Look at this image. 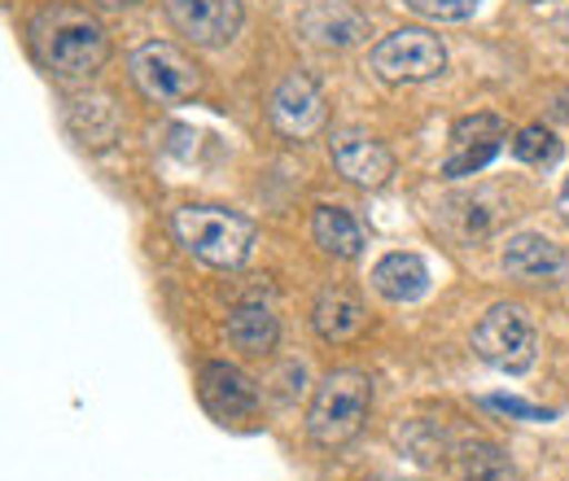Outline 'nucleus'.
<instances>
[{"mask_svg": "<svg viewBox=\"0 0 569 481\" xmlns=\"http://www.w3.org/2000/svg\"><path fill=\"white\" fill-rule=\"evenodd\" d=\"M403 4L421 18H433V22H465L478 9V0H403Z\"/></svg>", "mask_w": 569, "mask_h": 481, "instance_id": "21", "label": "nucleus"}, {"mask_svg": "<svg viewBox=\"0 0 569 481\" xmlns=\"http://www.w3.org/2000/svg\"><path fill=\"white\" fill-rule=\"evenodd\" d=\"M132 79L141 88L149 101L158 106H180L198 92V67L167 40H149L132 53Z\"/></svg>", "mask_w": 569, "mask_h": 481, "instance_id": "6", "label": "nucleus"}, {"mask_svg": "<svg viewBox=\"0 0 569 481\" xmlns=\"http://www.w3.org/2000/svg\"><path fill=\"white\" fill-rule=\"evenodd\" d=\"M329 153H333L338 176L359 189H381L395 176V153L368 132H338L329 140Z\"/></svg>", "mask_w": 569, "mask_h": 481, "instance_id": "9", "label": "nucleus"}, {"mask_svg": "<svg viewBox=\"0 0 569 481\" xmlns=\"http://www.w3.org/2000/svg\"><path fill=\"white\" fill-rule=\"evenodd\" d=\"M298 22H302V31H307L311 40L338 44V49L363 40V31H368V18L359 13L356 4H347V0H320V4H311Z\"/></svg>", "mask_w": 569, "mask_h": 481, "instance_id": "12", "label": "nucleus"}, {"mask_svg": "<svg viewBox=\"0 0 569 481\" xmlns=\"http://www.w3.org/2000/svg\"><path fill=\"white\" fill-rule=\"evenodd\" d=\"M277 338H281V329H277V315L268 307H237L228 320V342L246 354H268Z\"/></svg>", "mask_w": 569, "mask_h": 481, "instance_id": "16", "label": "nucleus"}, {"mask_svg": "<svg viewBox=\"0 0 569 481\" xmlns=\"http://www.w3.org/2000/svg\"><path fill=\"white\" fill-rule=\"evenodd\" d=\"M503 137V119L499 114H473V119H460L451 128V144H473V140H499Z\"/></svg>", "mask_w": 569, "mask_h": 481, "instance_id": "22", "label": "nucleus"}, {"mask_svg": "<svg viewBox=\"0 0 569 481\" xmlns=\"http://www.w3.org/2000/svg\"><path fill=\"white\" fill-rule=\"evenodd\" d=\"M473 350L499 372H526L535 363V350H539L535 320L517 302H499L473 329Z\"/></svg>", "mask_w": 569, "mask_h": 481, "instance_id": "5", "label": "nucleus"}, {"mask_svg": "<svg viewBox=\"0 0 569 481\" xmlns=\"http://www.w3.org/2000/svg\"><path fill=\"white\" fill-rule=\"evenodd\" d=\"M71 128L83 144H110L114 132H119V119H114L110 101H74Z\"/></svg>", "mask_w": 569, "mask_h": 481, "instance_id": "18", "label": "nucleus"}, {"mask_svg": "<svg viewBox=\"0 0 569 481\" xmlns=\"http://www.w3.org/2000/svg\"><path fill=\"white\" fill-rule=\"evenodd\" d=\"M487 408L503 415H521V420H552V412H539V408H530L521 399H487Z\"/></svg>", "mask_w": 569, "mask_h": 481, "instance_id": "23", "label": "nucleus"}, {"mask_svg": "<svg viewBox=\"0 0 569 481\" xmlns=\"http://www.w3.org/2000/svg\"><path fill=\"white\" fill-rule=\"evenodd\" d=\"M101 4H132V0H101Z\"/></svg>", "mask_w": 569, "mask_h": 481, "instance_id": "26", "label": "nucleus"}, {"mask_svg": "<svg viewBox=\"0 0 569 481\" xmlns=\"http://www.w3.org/2000/svg\"><path fill=\"white\" fill-rule=\"evenodd\" d=\"M311 324L325 342H351L359 329H363V302H359L351 289H325L316 298V311H311Z\"/></svg>", "mask_w": 569, "mask_h": 481, "instance_id": "13", "label": "nucleus"}, {"mask_svg": "<svg viewBox=\"0 0 569 481\" xmlns=\"http://www.w3.org/2000/svg\"><path fill=\"white\" fill-rule=\"evenodd\" d=\"M512 153H517L526 167H557V158H561V140H557L552 128L530 123V128H521V132H517Z\"/></svg>", "mask_w": 569, "mask_h": 481, "instance_id": "19", "label": "nucleus"}, {"mask_svg": "<svg viewBox=\"0 0 569 481\" xmlns=\"http://www.w3.org/2000/svg\"><path fill=\"white\" fill-rule=\"evenodd\" d=\"M456 473L460 481H512V464L491 442H465L456 451Z\"/></svg>", "mask_w": 569, "mask_h": 481, "instance_id": "17", "label": "nucleus"}, {"mask_svg": "<svg viewBox=\"0 0 569 481\" xmlns=\"http://www.w3.org/2000/svg\"><path fill=\"white\" fill-rule=\"evenodd\" d=\"M272 128L289 140H302L311 137V132H320V123H325V92L316 88V79L311 74H284L281 83H277V92H272Z\"/></svg>", "mask_w": 569, "mask_h": 481, "instance_id": "8", "label": "nucleus"}, {"mask_svg": "<svg viewBox=\"0 0 569 481\" xmlns=\"http://www.w3.org/2000/svg\"><path fill=\"white\" fill-rule=\"evenodd\" d=\"M372 70L386 83H426L447 70V49L426 27H403L372 44Z\"/></svg>", "mask_w": 569, "mask_h": 481, "instance_id": "4", "label": "nucleus"}, {"mask_svg": "<svg viewBox=\"0 0 569 481\" xmlns=\"http://www.w3.org/2000/svg\"><path fill=\"white\" fill-rule=\"evenodd\" d=\"M499 153V140H473V144H460L447 162H442V176H451V180H465V176H478L491 158Z\"/></svg>", "mask_w": 569, "mask_h": 481, "instance_id": "20", "label": "nucleus"}, {"mask_svg": "<svg viewBox=\"0 0 569 481\" xmlns=\"http://www.w3.org/2000/svg\"><path fill=\"white\" fill-rule=\"evenodd\" d=\"M167 18L202 49H219L241 31V0H167Z\"/></svg>", "mask_w": 569, "mask_h": 481, "instance_id": "7", "label": "nucleus"}, {"mask_svg": "<svg viewBox=\"0 0 569 481\" xmlns=\"http://www.w3.org/2000/svg\"><path fill=\"white\" fill-rule=\"evenodd\" d=\"M198 394H202V408L214 415V420H241L259 408V385L232 368V363H207L202 377H198Z\"/></svg>", "mask_w": 569, "mask_h": 481, "instance_id": "10", "label": "nucleus"}, {"mask_svg": "<svg viewBox=\"0 0 569 481\" xmlns=\"http://www.w3.org/2000/svg\"><path fill=\"white\" fill-rule=\"evenodd\" d=\"M372 408V381L356 368H338L320 381L311 408H307V433L320 447H342L351 442Z\"/></svg>", "mask_w": 569, "mask_h": 481, "instance_id": "3", "label": "nucleus"}, {"mask_svg": "<svg viewBox=\"0 0 569 481\" xmlns=\"http://www.w3.org/2000/svg\"><path fill=\"white\" fill-rule=\"evenodd\" d=\"M31 49L58 79H92L110 58V36L88 9L49 4L31 22Z\"/></svg>", "mask_w": 569, "mask_h": 481, "instance_id": "1", "label": "nucleus"}, {"mask_svg": "<svg viewBox=\"0 0 569 481\" xmlns=\"http://www.w3.org/2000/svg\"><path fill=\"white\" fill-rule=\"evenodd\" d=\"M372 289H377L386 302H417L429 289L426 259H417V254H386V259L372 268Z\"/></svg>", "mask_w": 569, "mask_h": 481, "instance_id": "14", "label": "nucleus"}, {"mask_svg": "<svg viewBox=\"0 0 569 481\" xmlns=\"http://www.w3.org/2000/svg\"><path fill=\"white\" fill-rule=\"evenodd\" d=\"M171 232L193 259L223 268V272L241 268L254 250V223L223 207H180L171 219Z\"/></svg>", "mask_w": 569, "mask_h": 481, "instance_id": "2", "label": "nucleus"}, {"mask_svg": "<svg viewBox=\"0 0 569 481\" xmlns=\"http://www.w3.org/2000/svg\"><path fill=\"white\" fill-rule=\"evenodd\" d=\"M552 114L569 119V88H566V92H557V106H552Z\"/></svg>", "mask_w": 569, "mask_h": 481, "instance_id": "24", "label": "nucleus"}, {"mask_svg": "<svg viewBox=\"0 0 569 481\" xmlns=\"http://www.w3.org/2000/svg\"><path fill=\"white\" fill-rule=\"evenodd\" d=\"M561 214H566V223H569V176H566V184H561Z\"/></svg>", "mask_w": 569, "mask_h": 481, "instance_id": "25", "label": "nucleus"}, {"mask_svg": "<svg viewBox=\"0 0 569 481\" xmlns=\"http://www.w3.org/2000/svg\"><path fill=\"white\" fill-rule=\"evenodd\" d=\"M503 272L517 280H557L566 272V250L543 232H521L503 245Z\"/></svg>", "mask_w": 569, "mask_h": 481, "instance_id": "11", "label": "nucleus"}, {"mask_svg": "<svg viewBox=\"0 0 569 481\" xmlns=\"http://www.w3.org/2000/svg\"><path fill=\"white\" fill-rule=\"evenodd\" d=\"M372 481H408V478H372Z\"/></svg>", "mask_w": 569, "mask_h": 481, "instance_id": "27", "label": "nucleus"}, {"mask_svg": "<svg viewBox=\"0 0 569 481\" xmlns=\"http://www.w3.org/2000/svg\"><path fill=\"white\" fill-rule=\"evenodd\" d=\"M311 237L333 259H359V250H363V228L338 207H316V214H311Z\"/></svg>", "mask_w": 569, "mask_h": 481, "instance_id": "15", "label": "nucleus"}]
</instances>
